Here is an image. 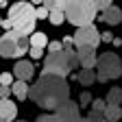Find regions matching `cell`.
Listing matches in <instances>:
<instances>
[{
    "mask_svg": "<svg viewBox=\"0 0 122 122\" xmlns=\"http://www.w3.org/2000/svg\"><path fill=\"white\" fill-rule=\"evenodd\" d=\"M0 26H2V18H0Z\"/></svg>",
    "mask_w": 122,
    "mask_h": 122,
    "instance_id": "obj_37",
    "label": "cell"
},
{
    "mask_svg": "<svg viewBox=\"0 0 122 122\" xmlns=\"http://www.w3.org/2000/svg\"><path fill=\"white\" fill-rule=\"evenodd\" d=\"M30 2H33V5H41V0H30Z\"/></svg>",
    "mask_w": 122,
    "mask_h": 122,
    "instance_id": "obj_35",
    "label": "cell"
},
{
    "mask_svg": "<svg viewBox=\"0 0 122 122\" xmlns=\"http://www.w3.org/2000/svg\"><path fill=\"white\" fill-rule=\"evenodd\" d=\"M76 81L87 87V85H92V83L96 81V72H92V70H81L79 74H76Z\"/></svg>",
    "mask_w": 122,
    "mask_h": 122,
    "instance_id": "obj_17",
    "label": "cell"
},
{
    "mask_svg": "<svg viewBox=\"0 0 122 122\" xmlns=\"http://www.w3.org/2000/svg\"><path fill=\"white\" fill-rule=\"evenodd\" d=\"M13 72H15V76H18V81H30L33 79V74H35V68H33V61H26V59H22V61H18L15 63V68H13Z\"/></svg>",
    "mask_w": 122,
    "mask_h": 122,
    "instance_id": "obj_10",
    "label": "cell"
},
{
    "mask_svg": "<svg viewBox=\"0 0 122 122\" xmlns=\"http://www.w3.org/2000/svg\"><path fill=\"white\" fill-rule=\"evenodd\" d=\"M120 100H122V92H120V87H111L109 89V94H107V105H120Z\"/></svg>",
    "mask_w": 122,
    "mask_h": 122,
    "instance_id": "obj_18",
    "label": "cell"
},
{
    "mask_svg": "<svg viewBox=\"0 0 122 122\" xmlns=\"http://www.w3.org/2000/svg\"><path fill=\"white\" fill-rule=\"evenodd\" d=\"M111 2H113V0H92V5H94L96 13H98V11H105L107 7H111Z\"/></svg>",
    "mask_w": 122,
    "mask_h": 122,
    "instance_id": "obj_20",
    "label": "cell"
},
{
    "mask_svg": "<svg viewBox=\"0 0 122 122\" xmlns=\"http://www.w3.org/2000/svg\"><path fill=\"white\" fill-rule=\"evenodd\" d=\"M100 13H102V20H105L107 24H120V20H122V13H120V9H118L116 5L107 7V9L100 11Z\"/></svg>",
    "mask_w": 122,
    "mask_h": 122,
    "instance_id": "obj_12",
    "label": "cell"
},
{
    "mask_svg": "<svg viewBox=\"0 0 122 122\" xmlns=\"http://www.w3.org/2000/svg\"><path fill=\"white\" fill-rule=\"evenodd\" d=\"M120 105H107L105 102V109H102V116H105V120L107 122H118L120 120Z\"/></svg>",
    "mask_w": 122,
    "mask_h": 122,
    "instance_id": "obj_15",
    "label": "cell"
},
{
    "mask_svg": "<svg viewBox=\"0 0 122 122\" xmlns=\"http://www.w3.org/2000/svg\"><path fill=\"white\" fill-rule=\"evenodd\" d=\"M9 20H11L13 30H18L20 35L30 37L35 33V22L37 20H35V7L30 2L20 0L15 5H9Z\"/></svg>",
    "mask_w": 122,
    "mask_h": 122,
    "instance_id": "obj_3",
    "label": "cell"
},
{
    "mask_svg": "<svg viewBox=\"0 0 122 122\" xmlns=\"http://www.w3.org/2000/svg\"><path fill=\"white\" fill-rule=\"evenodd\" d=\"M13 83V74L11 72H0V85L2 87H11Z\"/></svg>",
    "mask_w": 122,
    "mask_h": 122,
    "instance_id": "obj_22",
    "label": "cell"
},
{
    "mask_svg": "<svg viewBox=\"0 0 122 122\" xmlns=\"http://www.w3.org/2000/svg\"><path fill=\"white\" fill-rule=\"evenodd\" d=\"M48 52H59V50H63V46H61V41H48Z\"/></svg>",
    "mask_w": 122,
    "mask_h": 122,
    "instance_id": "obj_27",
    "label": "cell"
},
{
    "mask_svg": "<svg viewBox=\"0 0 122 122\" xmlns=\"http://www.w3.org/2000/svg\"><path fill=\"white\" fill-rule=\"evenodd\" d=\"M87 120H89V122H107L102 113H98V111H92V109H89V113H87Z\"/></svg>",
    "mask_w": 122,
    "mask_h": 122,
    "instance_id": "obj_24",
    "label": "cell"
},
{
    "mask_svg": "<svg viewBox=\"0 0 122 122\" xmlns=\"http://www.w3.org/2000/svg\"><path fill=\"white\" fill-rule=\"evenodd\" d=\"M111 39H113V35L109 33V30H105V33L100 35V41H111Z\"/></svg>",
    "mask_w": 122,
    "mask_h": 122,
    "instance_id": "obj_30",
    "label": "cell"
},
{
    "mask_svg": "<svg viewBox=\"0 0 122 122\" xmlns=\"http://www.w3.org/2000/svg\"><path fill=\"white\" fill-rule=\"evenodd\" d=\"M48 46V37H46V33H41V30H35L33 35L28 37V48H46Z\"/></svg>",
    "mask_w": 122,
    "mask_h": 122,
    "instance_id": "obj_13",
    "label": "cell"
},
{
    "mask_svg": "<svg viewBox=\"0 0 122 122\" xmlns=\"http://www.w3.org/2000/svg\"><path fill=\"white\" fill-rule=\"evenodd\" d=\"M26 50H28V37L20 35L18 30H7L5 35H0V57L15 59L26 55Z\"/></svg>",
    "mask_w": 122,
    "mask_h": 122,
    "instance_id": "obj_5",
    "label": "cell"
},
{
    "mask_svg": "<svg viewBox=\"0 0 122 122\" xmlns=\"http://www.w3.org/2000/svg\"><path fill=\"white\" fill-rule=\"evenodd\" d=\"M13 122H26V120H13Z\"/></svg>",
    "mask_w": 122,
    "mask_h": 122,
    "instance_id": "obj_36",
    "label": "cell"
},
{
    "mask_svg": "<svg viewBox=\"0 0 122 122\" xmlns=\"http://www.w3.org/2000/svg\"><path fill=\"white\" fill-rule=\"evenodd\" d=\"M76 52L72 48H63L59 52H48L44 59V70L41 76H59V79H66L70 72L76 70Z\"/></svg>",
    "mask_w": 122,
    "mask_h": 122,
    "instance_id": "obj_2",
    "label": "cell"
},
{
    "mask_svg": "<svg viewBox=\"0 0 122 122\" xmlns=\"http://www.w3.org/2000/svg\"><path fill=\"white\" fill-rule=\"evenodd\" d=\"M48 22H50V24H55V26H61V24L66 22L63 11H48Z\"/></svg>",
    "mask_w": 122,
    "mask_h": 122,
    "instance_id": "obj_19",
    "label": "cell"
},
{
    "mask_svg": "<svg viewBox=\"0 0 122 122\" xmlns=\"http://www.w3.org/2000/svg\"><path fill=\"white\" fill-rule=\"evenodd\" d=\"M5 7H9V0H0V9H5Z\"/></svg>",
    "mask_w": 122,
    "mask_h": 122,
    "instance_id": "obj_33",
    "label": "cell"
},
{
    "mask_svg": "<svg viewBox=\"0 0 122 122\" xmlns=\"http://www.w3.org/2000/svg\"><path fill=\"white\" fill-rule=\"evenodd\" d=\"M76 63H79L83 70H94L96 68V50L94 48H76Z\"/></svg>",
    "mask_w": 122,
    "mask_h": 122,
    "instance_id": "obj_9",
    "label": "cell"
},
{
    "mask_svg": "<svg viewBox=\"0 0 122 122\" xmlns=\"http://www.w3.org/2000/svg\"><path fill=\"white\" fill-rule=\"evenodd\" d=\"M63 18L70 24H74L76 28L89 26L96 20V9H94V5H92V0H68Z\"/></svg>",
    "mask_w": 122,
    "mask_h": 122,
    "instance_id": "obj_4",
    "label": "cell"
},
{
    "mask_svg": "<svg viewBox=\"0 0 122 122\" xmlns=\"http://www.w3.org/2000/svg\"><path fill=\"white\" fill-rule=\"evenodd\" d=\"M81 109H79V105H76L74 100H66L61 107H57L55 109V116L59 118V120H63V122H76L81 118V113H79Z\"/></svg>",
    "mask_w": 122,
    "mask_h": 122,
    "instance_id": "obj_8",
    "label": "cell"
},
{
    "mask_svg": "<svg viewBox=\"0 0 122 122\" xmlns=\"http://www.w3.org/2000/svg\"><path fill=\"white\" fill-rule=\"evenodd\" d=\"M41 7H46L48 11H66L68 0H41Z\"/></svg>",
    "mask_w": 122,
    "mask_h": 122,
    "instance_id": "obj_16",
    "label": "cell"
},
{
    "mask_svg": "<svg viewBox=\"0 0 122 122\" xmlns=\"http://www.w3.org/2000/svg\"><path fill=\"white\" fill-rule=\"evenodd\" d=\"M96 81L100 83H107L111 79H118L120 72H122V66H120V57L116 52H102L98 59H96Z\"/></svg>",
    "mask_w": 122,
    "mask_h": 122,
    "instance_id": "obj_6",
    "label": "cell"
},
{
    "mask_svg": "<svg viewBox=\"0 0 122 122\" xmlns=\"http://www.w3.org/2000/svg\"><path fill=\"white\" fill-rule=\"evenodd\" d=\"M37 122H63V120H59L55 113H46V116H39Z\"/></svg>",
    "mask_w": 122,
    "mask_h": 122,
    "instance_id": "obj_26",
    "label": "cell"
},
{
    "mask_svg": "<svg viewBox=\"0 0 122 122\" xmlns=\"http://www.w3.org/2000/svg\"><path fill=\"white\" fill-rule=\"evenodd\" d=\"M72 44L76 46V48H98V44H100V33H98V28L94 24H89V26H81V28H76V33L72 35Z\"/></svg>",
    "mask_w": 122,
    "mask_h": 122,
    "instance_id": "obj_7",
    "label": "cell"
},
{
    "mask_svg": "<svg viewBox=\"0 0 122 122\" xmlns=\"http://www.w3.org/2000/svg\"><path fill=\"white\" fill-rule=\"evenodd\" d=\"M28 55L33 57V61H35V59H41L44 57V50L41 48H28Z\"/></svg>",
    "mask_w": 122,
    "mask_h": 122,
    "instance_id": "obj_28",
    "label": "cell"
},
{
    "mask_svg": "<svg viewBox=\"0 0 122 122\" xmlns=\"http://www.w3.org/2000/svg\"><path fill=\"white\" fill-rule=\"evenodd\" d=\"M76 122H89L87 118H79V120H76Z\"/></svg>",
    "mask_w": 122,
    "mask_h": 122,
    "instance_id": "obj_34",
    "label": "cell"
},
{
    "mask_svg": "<svg viewBox=\"0 0 122 122\" xmlns=\"http://www.w3.org/2000/svg\"><path fill=\"white\" fill-rule=\"evenodd\" d=\"M76 105H79V109H81V107H89V105H92V94H89L87 89L81 94V98H79V102H76Z\"/></svg>",
    "mask_w": 122,
    "mask_h": 122,
    "instance_id": "obj_21",
    "label": "cell"
},
{
    "mask_svg": "<svg viewBox=\"0 0 122 122\" xmlns=\"http://www.w3.org/2000/svg\"><path fill=\"white\" fill-rule=\"evenodd\" d=\"M15 113H18L15 102L9 98H0V122H13Z\"/></svg>",
    "mask_w": 122,
    "mask_h": 122,
    "instance_id": "obj_11",
    "label": "cell"
},
{
    "mask_svg": "<svg viewBox=\"0 0 122 122\" xmlns=\"http://www.w3.org/2000/svg\"><path fill=\"white\" fill-rule=\"evenodd\" d=\"M11 96V87H2L0 85V98H9Z\"/></svg>",
    "mask_w": 122,
    "mask_h": 122,
    "instance_id": "obj_29",
    "label": "cell"
},
{
    "mask_svg": "<svg viewBox=\"0 0 122 122\" xmlns=\"http://www.w3.org/2000/svg\"><path fill=\"white\" fill-rule=\"evenodd\" d=\"M92 111H98V113H102V109H105V100L102 98H92Z\"/></svg>",
    "mask_w": 122,
    "mask_h": 122,
    "instance_id": "obj_23",
    "label": "cell"
},
{
    "mask_svg": "<svg viewBox=\"0 0 122 122\" xmlns=\"http://www.w3.org/2000/svg\"><path fill=\"white\" fill-rule=\"evenodd\" d=\"M111 44L116 46V48H120V44H122V41H120V37H113V39H111Z\"/></svg>",
    "mask_w": 122,
    "mask_h": 122,
    "instance_id": "obj_32",
    "label": "cell"
},
{
    "mask_svg": "<svg viewBox=\"0 0 122 122\" xmlns=\"http://www.w3.org/2000/svg\"><path fill=\"white\" fill-rule=\"evenodd\" d=\"M35 20H48V9L46 7H37L35 9Z\"/></svg>",
    "mask_w": 122,
    "mask_h": 122,
    "instance_id": "obj_25",
    "label": "cell"
},
{
    "mask_svg": "<svg viewBox=\"0 0 122 122\" xmlns=\"http://www.w3.org/2000/svg\"><path fill=\"white\" fill-rule=\"evenodd\" d=\"M28 96L41 109H57L70 100V85L59 76H39V81L28 87Z\"/></svg>",
    "mask_w": 122,
    "mask_h": 122,
    "instance_id": "obj_1",
    "label": "cell"
},
{
    "mask_svg": "<svg viewBox=\"0 0 122 122\" xmlns=\"http://www.w3.org/2000/svg\"><path fill=\"white\" fill-rule=\"evenodd\" d=\"M2 26H5L7 30H13V26H11V20H2Z\"/></svg>",
    "mask_w": 122,
    "mask_h": 122,
    "instance_id": "obj_31",
    "label": "cell"
},
{
    "mask_svg": "<svg viewBox=\"0 0 122 122\" xmlns=\"http://www.w3.org/2000/svg\"><path fill=\"white\" fill-rule=\"evenodd\" d=\"M11 94H15L18 100H26L28 98V85L24 81H13L11 83Z\"/></svg>",
    "mask_w": 122,
    "mask_h": 122,
    "instance_id": "obj_14",
    "label": "cell"
}]
</instances>
